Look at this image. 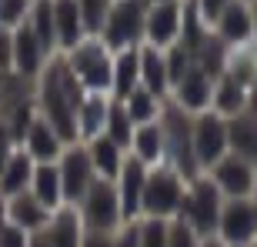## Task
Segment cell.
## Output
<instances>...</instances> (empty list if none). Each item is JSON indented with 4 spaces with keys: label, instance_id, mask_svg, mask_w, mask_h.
I'll use <instances>...</instances> for the list:
<instances>
[{
    "label": "cell",
    "instance_id": "cell-17",
    "mask_svg": "<svg viewBox=\"0 0 257 247\" xmlns=\"http://www.w3.org/2000/svg\"><path fill=\"white\" fill-rule=\"evenodd\" d=\"M64 147L67 144L57 137V131L37 114V120L30 124L27 137H24V151L30 154V161L34 164H57V157L64 154Z\"/></svg>",
    "mask_w": 257,
    "mask_h": 247
},
{
    "label": "cell",
    "instance_id": "cell-22",
    "mask_svg": "<svg viewBox=\"0 0 257 247\" xmlns=\"http://www.w3.org/2000/svg\"><path fill=\"white\" fill-rule=\"evenodd\" d=\"M214 24H217V37L224 40V44H244V40L250 37V10H247V4L227 0L224 10L214 17Z\"/></svg>",
    "mask_w": 257,
    "mask_h": 247
},
{
    "label": "cell",
    "instance_id": "cell-11",
    "mask_svg": "<svg viewBox=\"0 0 257 247\" xmlns=\"http://www.w3.org/2000/svg\"><path fill=\"white\" fill-rule=\"evenodd\" d=\"M181 0H164V4H151V10L144 14V40L154 50H167L181 40Z\"/></svg>",
    "mask_w": 257,
    "mask_h": 247
},
{
    "label": "cell",
    "instance_id": "cell-35",
    "mask_svg": "<svg viewBox=\"0 0 257 247\" xmlns=\"http://www.w3.org/2000/svg\"><path fill=\"white\" fill-rule=\"evenodd\" d=\"M167 247H200V237L184 224L181 217H171V227H167Z\"/></svg>",
    "mask_w": 257,
    "mask_h": 247
},
{
    "label": "cell",
    "instance_id": "cell-33",
    "mask_svg": "<svg viewBox=\"0 0 257 247\" xmlns=\"http://www.w3.org/2000/svg\"><path fill=\"white\" fill-rule=\"evenodd\" d=\"M167 227H171V220L141 217L137 220V240H141V247H167Z\"/></svg>",
    "mask_w": 257,
    "mask_h": 247
},
{
    "label": "cell",
    "instance_id": "cell-4",
    "mask_svg": "<svg viewBox=\"0 0 257 247\" xmlns=\"http://www.w3.org/2000/svg\"><path fill=\"white\" fill-rule=\"evenodd\" d=\"M184 177L167 164H157L154 171H147V181H144V194H141V217H161L171 220L177 217V207H181L184 197Z\"/></svg>",
    "mask_w": 257,
    "mask_h": 247
},
{
    "label": "cell",
    "instance_id": "cell-44",
    "mask_svg": "<svg viewBox=\"0 0 257 247\" xmlns=\"http://www.w3.org/2000/svg\"><path fill=\"white\" fill-rule=\"evenodd\" d=\"M27 247H47V240L40 237V234H30V244Z\"/></svg>",
    "mask_w": 257,
    "mask_h": 247
},
{
    "label": "cell",
    "instance_id": "cell-48",
    "mask_svg": "<svg viewBox=\"0 0 257 247\" xmlns=\"http://www.w3.org/2000/svg\"><path fill=\"white\" fill-rule=\"evenodd\" d=\"M151 4H164V0H151Z\"/></svg>",
    "mask_w": 257,
    "mask_h": 247
},
{
    "label": "cell",
    "instance_id": "cell-42",
    "mask_svg": "<svg viewBox=\"0 0 257 247\" xmlns=\"http://www.w3.org/2000/svg\"><path fill=\"white\" fill-rule=\"evenodd\" d=\"M250 34H257V0H254V4H250Z\"/></svg>",
    "mask_w": 257,
    "mask_h": 247
},
{
    "label": "cell",
    "instance_id": "cell-43",
    "mask_svg": "<svg viewBox=\"0 0 257 247\" xmlns=\"http://www.w3.org/2000/svg\"><path fill=\"white\" fill-rule=\"evenodd\" d=\"M7 224V197H0V227Z\"/></svg>",
    "mask_w": 257,
    "mask_h": 247
},
{
    "label": "cell",
    "instance_id": "cell-9",
    "mask_svg": "<svg viewBox=\"0 0 257 247\" xmlns=\"http://www.w3.org/2000/svg\"><path fill=\"white\" fill-rule=\"evenodd\" d=\"M207 177L214 181V187L220 190L224 200H240V197H250L257 187V167L237 154H224L214 167L207 171Z\"/></svg>",
    "mask_w": 257,
    "mask_h": 247
},
{
    "label": "cell",
    "instance_id": "cell-1",
    "mask_svg": "<svg viewBox=\"0 0 257 247\" xmlns=\"http://www.w3.org/2000/svg\"><path fill=\"white\" fill-rule=\"evenodd\" d=\"M87 90L80 87L64 57H50L40 70V80L34 87L37 114L57 131L64 144H77V107L84 104Z\"/></svg>",
    "mask_w": 257,
    "mask_h": 247
},
{
    "label": "cell",
    "instance_id": "cell-12",
    "mask_svg": "<svg viewBox=\"0 0 257 247\" xmlns=\"http://www.w3.org/2000/svg\"><path fill=\"white\" fill-rule=\"evenodd\" d=\"M147 171L137 157H124L120 164V174H117V200H120V220L131 224V220H141V194H144V181H147Z\"/></svg>",
    "mask_w": 257,
    "mask_h": 247
},
{
    "label": "cell",
    "instance_id": "cell-18",
    "mask_svg": "<svg viewBox=\"0 0 257 247\" xmlns=\"http://www.w3.org/2000/svg\"><path fill=\"white\" fill-rule=\"evenodd\" d=\"M87 157H90V167H94L97 181H117V174H120V164H124V151L117 147L110 137H94V141H87Z\"/></svg>",
    "mask_w": 257,
    "mask_h": 247
},
{
    "label": "cell",
    "instance_id": "cell-19",
    "mask_svg": "<svg viewBox=\"0 0 257 247\" xmlns=\"http://www.w3.org/2000/svg\"><path fill=\"white\" fill-rule=\"evenodd\" d=\"M134 87H141V47L117 50L114 74H110V97L114 100H124Z\"/></svg>",
    "mask_w": 257,
    "mask_h": 247
},
{
    "label": "cell",
    "instance_id": "cell-32",
    "mask_svg": "<svg viewBox=\"0 0 257 247\" xmlns=\"http://www.w3.org/2000/svg\"><path fill=\"white\" fill-rule=\"evenodd\" d=\"M77 10H80L84 34H87V37H97L100 27H104L107 10H110V0H77Z\"/></svg>",
    "mask_w": 257,
    "mask_h": 247
},
{
    "label": "cell",
    "instance_id": "cell-3",
    "mask_svg": "<svg viewBox=\"0 0 257 247\" xmlns=\"http://www.w3.org/2000/svg\"><path fill=\"white\" fill-rule=\"evenodd\" d=\"M70 74L80 80L87 94H104L110 97V74H114V57L110 50L100 44V37H84L77 47L64 54Z\"/></svg>",
    "mask_w": 257,
    "mask_h": 247
},
{
    "label": "cell",
    "instance_id": "cell-24",
    "mask_svg": "<svg viewBox=\"0 0 257 247\" xmlns=\"http://www.w3.org/2000/svg\"><path fill=\"white\" fill-rule=\"evenodd\" d=\"M107 104L110 97L104 94H87L84 104L77 107V144H87L104 134V120H107Z\"/></svg>",
    "mask_w": 257,
    "mask_h": 247
},
{
    "label": "cell",
    "instance_id": "cell-47",
    "mask_svg": "<svg viewBox=\"0 0 257 247\" xmlns=\"http://www.w3.org/2000/svg\"><path fill=\"white\" fill-rule=\"evenodd\" d=\"M247 247H257V237H254V240H250V244H247Z\"/></svg>",
    "mask_w": 257,
    "mask_h": 247
},
{
    "label": "cell",
    "instance_id": "cell-16",
    "mask_svg": "<svg viewBox=\"0 0 257 247\" xmlns=\"http://www.w3.org/2000/svg\"><path fill=\"white\" fill-rule=\"evenodd\" d=\"M84 224H80V214L77 207H57L50 214L47 227L40 230V237L47 240V247H80L84 240Z\"/></svg>",
    "mask_w": 257,
    "mask_h": 247
},
{
    "label": "cell",
    "instance_id": "cell-23",
    "mask_svg": "<svg viewBox=\"0 0 257 247\" xmlns=\"http://www.w3.org/2000/svg\"><path fill=\"white\" fill-rule=\"evenodd\" d=\"M131 154L144 164V167H157V164H164V127H161V120L134 127Z\"/></svg>",
    "mask_w": 257,
    "mask_h": 247
},
{
    "label": "cell",
    "instance_id": "cell-29",
    "mask_svg": "<svg viewBox=\"0 0 257 247\" xmlns=\"http://www.w3.org/2000/svg\"><path fill=\"white\" fill-rule=\"evenodd\" d=\"M27 24L34 30V37H37L40 50L54 57V50H57V30H54V10H50V0H37L34 10L27 14Z\"/></svg>",
    "mask_w": 257,
    "mask_h": 247
},
{
    "label": "cell",
    "instance_id": "cell-38",
    "mask_svg": "<svg viewBox=\"0 0 257 247\" xmlns=\"http://www.w3.org/2000/svg\"><path fill=\"white\" fill-rule=\"evenodd\" d=\"M14 70V54H10V30L0 27V74Z\"/></svg>",
    "mask_w": 257,
    "mask_h": 247
},
{
    "label": "cell",
    "instance_id": "cell-27",
    "mask_svg": "<svg viewBox=\"0 0 257 247\" xmlns=\"http://www.w3.org/2000/svg\"><path fill=\"white\" fill-rule=\"evenodd\" d=\"M30 194L54 214L57 207H64V194H60V174L57 164H34V177H30Z\"/></svg>",
    "mask_w": 257,
    "mask_h": 247
},
{
    "label": "cell",
    "instance_id": "cell-45",
    "mask_svg": "<svg viewBox=\"0 0 257 247\" xmlns=\"http://www.w3.org/2000/svg\"><path fill=\"white\" fill-rule=\"evenodd\" d=\"M200 247H224L217 237H207V240H200Z\"/></svg>",
    "mask_w": 257,
    "mask_h": 247
},
{
    "label": "cell",
    "instance_id": "cell-28",
    "mask_svg": "<svg viewBox=\"0 0 257 247\" xmlns=\"http://www.w3.org/2000/svg\"><path fill=\"white\" fill-rule=\"evenodd\" d=\"M141 87L151 90L157 100H164V94L171 90L167 84V64H164V50L141 47Z\"/></svg>",
    "mask_w": 257,
    "mask_h": 247
},
{
    "label": "cell",
    "instance_id": "cell-14",
    "mask_svg": "<svg viewBox=\"0 0 257 247\" xmlns=\"http://www.w3.org/2000/svg\"><path fill=\"white\" fill-rule=\"evenodd\" d=\"M174 90V104L181 107L184 114H200V110H210V94H214V80H210L200 67L191 64V70L171 87Z\"/></svg>",
    "mask_w": 257,
    "mask_h": 247
},
{
    "label": "cell",
    "instance_id": "cell-10",
    "mask_svg": "<svg viewBox=\"0 0 257 247\" xmlns=\"http://www.w3.org/2000/svg\"><path fill=\"white\" fill-rule=\"evenodd\" d=\"M214 237H217L224 247H247L250 240L257 237V224H254V210H250V197L224 200Z\"/></svg>",
    "mask_w": 257,
    "mask_h": 247
},
{
    "label": "cell",
    "instance_id": "cell-15",
    "mask_svg": "<svg viewBox=\"0 0 257 247\" xmlns=\"http://www.w3.org/2000/svg\"><path fill=\"white\" fill-rule=\"evenodd\" d=\"M47 220H50V210L30 190L7 197V224L20 227L24 234H40V230L47 227Z\"/></svg>",
    "mask_w": 257,
    "mask_h": 247
},
{
    "label": "cell",
    "instance_id": "cell-46",
    "mask_svg": "<svg viewBox=\"0 0 257 247\" xmlns=\"http://www.w3.org/2000/svg\"><path fill=\"white\" fill-rule=\"evenodd\" d=\"M250 210H254V224H257V187H254V194H250Z\"/></svg>",
    "mask_w": 257,
    "mask_h": 247
},
{
    "label": "cell",
    "instance_id": "cell-6",
    "mask_svg": "<svg viewBox=\"0 0 257 247\" xmlns=\"http://www.w3.org/2000/svg\"><path fill=\"white\" fill-rule=\"evenodd\" d=\"M144 4L141 0H117L110 4L104 17V27H100V44L107 50H127V47H141L144 37Z\"/></svg>",
    "mask_w": 257,
    "mask_h": 247
},
{
    "label": "cell",
    "instance_id": "cell-30",
    "mask_svg": "<svg viewBox=\"0 0 257 247\" xmlns=\"http://www.w3.org/2000/svg\"><path fill=\"white\" fill-rule=\"evenodd\" d=\"M120 104H124V110H127V117H131L134 127H141V124H154L157 117H161V107H164L161 100H157L151 90H144V87H134Z\"/></svg>",
    "mask_w": 257,
    "mask_h": 247
},
{
    "label": "cell",
    "instance_id": "cell-34",
    "mask_svg": "<svg viewBox=\"0 0 257 247\" xmlns=\"http://www.w3.org/2000/svg\"><path fill=\"white\" fill-rule=\"evenodd\" d=\"M30 14V0H0V27L14 30Z\"/></svg>",
    "mask_w": 257,
    "mask_h": 247
},
{
    "label": "cell",
    "instance_id": "cell-41",
    "mask_svg": "<svg viewBox=\"0 0 257 247\" xmlns=\"http://www.w3.org/2000/svg\"><path fill=\"white\" fill-rule=\"evenodd\" d=\"M224 4H227V0H200L197 10H200V17H204V20H214L220 10H224Z\"/></svg>",
    "mask_w": 257,
    "mask_h": 247
},
{
    "label": "cell",
    "instance_id": "cell-20",
    "mask_svg": "<svg viewBox=\"0 0 257 247\" xmlns=\"http://www.w3.org/2000/svg\"><path fill=\"white\" fill-rule=\"evenodd\" d=\"M50 10H54L57 47H64V50L77 47V44L87 37V34H84V24H80V10H77V0H50Z\"/></svg>",
    "mask_w": 257,
    "mask_h": 247
},
{
    "label": "cell",
    "instance_id": "cell-31",
    "mask_svg": "<svg viewBox=\"0 0 257 247\" xmlns=\"http://www.w3.org/2000/svg\"><path fill=\"white\" fill-rule=\"evenodd\" d=\"M104 137H110V141H114L120 151H127V147H131V137H134V124H131V117H127L124 104H120V100H114V97H110V104H107Z\"/></svg>",
    "mask_w": 257,
    "mask_h": 247
},
{
    "label": "cell",
    "instance_id": "cell-2",
    "mask_svg": "<svg viewBox=\"0 0 257 247\" xmlns=\"http://www.w3.org/2000/svg\"><path fill=\"white\" fill-rule=\"evenodd\" d=\"M220 207H224L220 190L214 187V181H210V177H204V174H200V177L187 181V187H184L177 217H181L200 240H207V237H214V230H217Z\"/></svg>",
    "mask_w": 257,
    "mask_h": 247
},
{
    "label": "cell",
    "instance_id": "cell-5",
    "mask_svg": "<svg viewBox=\"0 0 257 247\" xmlns=\"http://www.w3.org/2000/svg\"><path fill=\"white\" fill-rule=\"evenodd\" d=\"M80 224L90 234H117L124 227L120 220V200H117V187L110 181H94L87 187V194L77 204Z\"/></svg>",
    "mask_w": 257,
    "mask_h": 247
},
{
    "label": "cell",
    "instance_id": "cell-37",
    "mask_svg": "<svg viewBox=\"0 0 257 247\" xmlns=\"http://www.w3.org/2000/svg\"><path fill=\"white\" fill-rule=\"evenodd\" d=\"M114 247H141V240H137V220H131V224H124V227L117 230Z\"/></svg>",
    "mask_w": 257,
    "mask_h": 247
},
{
    "label": "cell",
    "instance_id": "cell-21",
    "mask_svg": "<svg viewBox=\"0 0 257 247\" xmlns=\"http://www.w3.org/2000/svg\"><path fill=\"white\" fill-rule=\"evenodd\" d=\"M244 104H247V87L237 84L230 74H220L214 80V94H210V110L220 114L224 120L244 114Z\"/></svg>",
    "mask_w": 257,
    "mask_h": 247
},
{
    "label": "cell",
    "instance_id": "cell-36",
    "mask_svg": "<svg viewBox=\"0 0 257 247\" xmlns=\"http://www.w3.org/2000/svg\"><path fill=\"white\" fill-rule=\"evenodd\" d=\"M27 244H30V234H24L20 227H14V224L0 227V247H27Z\"/></svg>",
    "mask_w": 257,
    "mask_h": 247
},
{
    "label": "cell",
    "instance_id": "cell-39",
    "mask_svg": "<svg viewBox=\"0 0 257 247\" xmlns=\"http://www.w3.org/2000/svg\"><path fill=\"white\" fill-rule=\"evenodd\" d=\"M17 151V144H14V137H10V131H7V124H4V117H0V167L7 164V157Z\"/></svg>",
    "mask_w": 257,
    "mask_h": 247
},
{
    "label": "cell",
    "instance_id": "cell-25",
    "mask_svg": "<svg viewBox=\"0 0 257 247\" xmlns=\"http://www.w3.org/2000/svg\"><path fill=\"white\" fill-rule=\"evenodd\" d=\"M227 151L257 167V117L237 114L227 120Z\"/></svg>",
    "mask_w": 257,
    "mask_h": 247
},
{
    "label": "cell",
    "instance_id": "cell-26",
    "mask_svg": "<svg viewBox=\"0 0 257 247\" xmlns=\"http://www.w3.org/2000/svg\"><path fill=\"white\" fill-rule=\"evenodd\" d=\"M30 177H34V161L30 154L20 147L7 157V164L0 167V197H14V194H24L30 187Z\"/></svg>",
    "mask_w": 257,
    "mask_h": 247
},
{
    "label": "cell",
    "instance_id": "cell-8",
    "mask_svg": "<svg viewBox=\"0 0 257 247\" xmlns=\"http://www.w3.org/2000/svg\"><path fill=\"white\" fill-rule=\"evenodd\" d=\"M57 174H60V194H64V207H77L87 187L97 181L90 157H87L84 144H67L64 154L57 157Z\"/></svg>",
    "mask_w": 257,
    "mask_h": 247
},
{
    "label": "cell",
    "instance_id": "cell-7",
    "mask_svg": "<svg viewBox=\"0 0 257 247\" xmlns=\"http://www.w3.org/2000/svg\"><path fill=\"white\" fill-rule=\"evenodd\" d=\"M191 147L200 174L210 171L214 164L227 154V120L214 110H200L191 124Z\"/></svg>",
    "mask_w": 257,
    "mask_h": 247
},
{
    "label": "cell",
    "instance_id": "cell-13",
    "mask_svg": "<svg viewBox=\"0 0 257 247\" xmlns=\"http://www.w3.org/2000/svg\"><path fill=\"white\" fill-rule=\"evenodd\" d=\"M10 54H14V74L27 77V80H34V77L44 70V64L50 60L47 54L40 50V44H37V37H34V30H30L27 20L10 30Z\"/></svg>",
    "mask_w": 257,
    "mask_h": 247
},
{
    "label": "cell",
    "instance_id": "cell-40",
    "mask_svg": "<svg viewBox=\"0 0 257 247\" xmlns=\"http://www.w3.org/2000/svg\"><path fill=\"white\" fill-rule=\"evenodd\" d=\"M80 247H114V234H90V230H87Z\"/></svg>",
    "mask_w": 257,
    "mask_h": 247
}]
</instances>
